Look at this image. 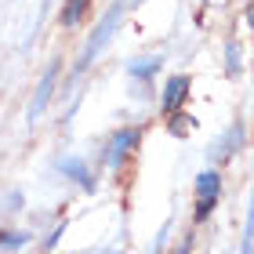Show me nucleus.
Wrapping results in <instances>:
<instances>
[{"instance_id": "f8f14e48", "label": "nucleus", "mask_w": 254, "mask_h": 254, "mask_svg": "<svg viewBox=\"0 0 254 254\" xmlns=\"http://www.w3.org/2000/svg\"><path fill=\"white\" fill-rule=\"evenodd\" d=\"M236 254H254V182H251V200H247V218L240 233V251Z\"/></svg>"}, {"instance_id": "f257e3e1", "label": "nucleus", "mask_w": 254, "mask_h": 254, "mask_svg": "<svg viewBox=\"0 0 254 254\" xmlns=\"http://www.w3.org/2000/svg\"><path fill=\"white\" fill-rule=\"evenodd\" d=\"M124 15H127V0H113V4H109L106 11H102V18L87 29V37L80 40V48H76L73 65H69V87H73L76 80H84V76L91 73V69L98 65L102 55L109 51L113 37H117L120 26H124Z\"/></svg>"}, {"instance_id": "0eeeda50", "label": "nucleus", "mask_w": 254, "mask_h": 254, "mask_svg": "<svg viewBox=\"0 0 254 254\" xmlns=\"http://www.w3.org/2000/svg\"><path fill=\"white\" fill-rule=\"evenodd\" d=\"M192 98V76L189 73H171L160 84V117H171V113L186 109Z\"/></svg>"}, {"instance_id": "ddd939ff", "label": "nucleus", "mask_w": 254, "mask_h": 254, "mask_svg": "<svg viewBox=\"0 0 254 254\" xmlns=\"http://www.w3.org/2000/svg\"><path fill=\"white\" fill-rule=\"evenodd\" d=\"M164 124H167V131L175 138H186V131L196 127V117H189L186 109H178V113H171V117H164Z\"/></svg>"}, {"instance_id": "7ed1b4c3", "label": "nucleus", "mask_w": 254, "mask_h": 254, "mask_svg": "<svg viewBox=\"0 0 254 254\" xmlns=\"http://www.w3.org/2000/svg\"><path fill=\"white\" fill-rule=\"evenodd\" d=\"M142 134H145V124H124V127H117V131H109L106 142H102V153H98V167L120 171L127 160L138 153Z\"/></svg>"}, {"instance_id": "6e6552de", "label": "nucleus", "mask_w": 254, "mask_h": 254, "mask_svg": "<svg viewBox=\"0 0 254 254\" xmlns=\"http://www.w3.org/2000/svg\"><path fill=\"white\" fill-rule=\"evenodd\" d=\"M164 62H167L164 51H149V55H134V59H127L124 69H127V80H131V87H134V84L149 87L160 73H164Z\"/></svg>"}, {"instance_id": "9d476101", "label": "nucleus", "mask_w": 254, "mask_h": 254, "mask_svg": "<svg viewBox=\"0 0 254 254\" xmlns=\"http://www.w3.org/2000/svg\"><path fill=\"white\" fill-rule=\"evenodd\" d=\"M222 73H225V80H240L244 76V44H240L236 37H229L222 44Z\"/></svg>"}, {"instance_id": "dca6fc26", "label": "nucleus", "mask_w": 254, "mask_h": 254, "mask_svg": "<svg viewBox=\"0 0 254 254\" xmlns=\"http://www.w3.org/2000/svg\"><path fill=\"white\" fill-rule=\"evenodd\" d=\"M65 229H69V222H65V218H62V222H55V229H51V233H48V236H44V251H48V254H51L55 247H59V240L65 236Z\"/></svg>"}, {"instance_id": "4468645a", "label": "nucleus", "mask_w": 254, "mask_h": 254, "mask_svg": "<svg viewBox=\"0 0 254 254\" xmlns=\"http://www.w3.org/2000/svg\"><path fill=\"white\" fill-rule=\"evenodd\" d=\"M171 233H175V218H164V225L156 229V236H153V244H149L145 254H167V247H171Z\"/></svg>"}, {"instance_id": "aec40b11", "label": "nucleus", "mask_w": 254, "mask_h": 254, "mask_svg": "<svg viewBox=\"0 0 254 254\" xmlns=\"http://www.w3.org/2000/svg\"><path fill=\"white\" fill-rule=\"evenodd\" d=\"M142 4H149V0H127V7H142Z\"/></svg>"}, {"instance_id": "39448f33", "label": "nucleus", "mask_w": 254, "mask_h": 254, "mask_svg": "<svg viewBox=\"0 0 254 254\" xmlns=\"http://www.w3.org/2000/svg\"><path fill=\"white\" fill-rule=\"evenodd\" d=\"M51 171H55L59 178H65L69 186H76L84 196H95V192H98V164H91L87 156H76V153L55 156Z\"/></svg>"}, {"instance_id": "f03ea898", "label": "nucleus", "mask_w": 254, "mask_h": 254, "mask_svg": "<svg viewBox=\"0 0 254 254\" xmlns=\"http://www.w3.org/2000/svg\"><path fill=\"white\" fill-rule=\"evenodd\" d=\"M225 196V178H222V167H200L192 175V225H203L207 218L218 211Z\"/></svg>"}, {"instance_id": "2eb2a0df", "label": "nucleus", "mask_w": 254, "mask_h": 254, "mask_svg": "<svg viewBox=\"0 0 254 254\" xmlns=\"http://www.w3.org/2000/svg\"><path fill=\"white\" fill-rule=\"evenodd\" d=\"M192 247H196V225H189L186 233H182V240L175 247H167V254H192Z\"/></svg>"}, {"instance_id": "1a4fd4ad", "label": "nucleus", "mask_w": 254, "mask_h": 254, "mask_svg": "<svg viewBox=\"0 0 254 254\" xmlns=\"http://www.w3.org/2000/svg\"><path fill=\"white\" fill-rule=\"evenodd\" d=\"M87 15H91V0H62L55 22L62 33H76L80 26H87Z\"/></svg>"}, {"instance_id": "a211bd4d", "label": "nucleus", "mask_w": 254, "mask_h": 254, "mask_svg": "<svg viewBox=\"0 0 254 254\" xmlns=\"http://www.w3.org/2000/svg\"><path fill=\"white\" fill-rule=\"evenodd\" d=\"M244 26L251 33V40H254V0H247V7H244Z\"/></svg>"}, {"instance_id": "6ab92c4d", "label": "nucleus", "mask_w": 254, "mask_h": 254, "mask_svg": "<svg viewBox=\"0 0 254 254\" xmlns=\"http://www.w3.org/2000/svg\"><path fill=\"white\" fill-rule=\"evenodd\" d=\"M95 254H124V236L117 240V244H109V247H102V251H95Z\"/></svg>"}, {"instance_id": "f3484780", "label": "nucleus", "mask_w": 254, "mask_h": 254, "mask_svg": "<svg viewBox=\"0 0 254 254\" xmlns=\"http://www.w3.org/2000/svg\"><path fill=\"white\" fill-rule=\"evenodd\" d=\"M26 207V196H22V189H11L7 192V200H4V211L7 214H15V211H22Z\"/></svg>"}, {"instance_id": "9b49d317", "label": "nucleus", "mask_w": 254, "mask_h": 254, "mask_svg": "<svg viewBox=\"0 0 254 254\" xmlns=\"http://www.w3.org/2000/svg\"><path fill=\"white\" fill-rule=\"evenodd\" d=\"M29 244H33V233H26L18 225H0V254H18Z\"/></svg>"}, {"instance_id": "423d86ee", "label": "nucleus", "mask_w": 254, "mask_h": 254, "mask_svg": "<svg viewBox=\"0 0 254 254\" xmlns=\"http://www.w3.org/2000/svg\"><path fill=\"white\" fill-rule=\"evenodd\" d=\"M244 145H247V124H244V117H233V124L222 131V138L211 142V149H207V164H211V167L233 164L236 153H240Z\"/></svg>"}, {"instance_id": "20e7f679", "label": "nucleus", "mask_w": 254, "mask_h": 254, "mask_svg": "<svg viewBox=\"0 0 254 254\" xmlns=\"http://www.w3.org/2000/svg\"><path fill=\"white\" fill-rule=\"evenodd\" d=\"M59 87H62V55H51L48 65H44V73H40V80H37V87H33V95H29V106H26V124L29 127L51 109Z\"/></svg>"}]
</instances>
